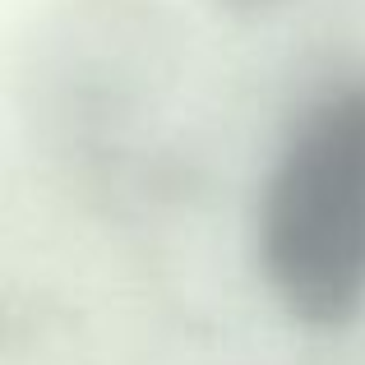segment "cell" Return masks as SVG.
Segmentation results:
<instances>
[{
	"mask_svg": "<svg viewBox=\"0 0 365 365\" xmlns=\"http://www.w3.org/2000/svg\"><path fill=\"white\" fill-rule=\"evenodd\" d=\"M255 259L287 319L338 333L365 310V83L292 120L259 190Z\"/></svg>",
	"mask_w": 365,
	"mask_h": 365,
	"instance_id": "1",
	"label": "cell"
},
{
	"mask_svg": "<svg viewBox=\"0 0 365 365\" xmlns=\"http://www.w3.org/2000/svg\"><path fill=\"white\" fill-rule=\"evenodd\" d=\"M287 5H292V0H217V9H227L232 19H268Z\"/></svg>",
	"mask_w": 365,
	"mask_h": 365,
	"instance_id": "2",
	"label": "cell"
}]
</instances>
